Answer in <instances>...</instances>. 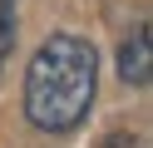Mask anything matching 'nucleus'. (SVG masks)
Returning <instances> with one entry per match:
<instances>
[{
	"label": "nucleus",
	"instance_id": "nucleus-2",
	"mask_svg": "<svg viewBox=\"0 0 153 148\" xmlns=\"http://www.w3.org/2000/svg\"><path fill=\"white\" fill-rule=\"evenodd\" d=\"M119 74L128 89H148L153 79V30L148 25H133L119 45Z\"/></svg>",
	"mask_w": 153,
	"mask_h": 148
},
{
	"label": "nucleus",
	"instance_id": "nucleus-4",
	"mask_svg": "<svg viewBox=\"0 0 153 148\" xmlns=\"http://www.w3.org/2000/svg\"><path fill=\"white\" fill-rule=\"evenodd\" d=\"M109 148H143V143H138V138H114Z\"/></svg>",
	"mask_w": 153,
	"mask_h": 148
},
{
	"label": "nucleus",
	"instance_id": "nucleus-1",
	"mask_svg": "<svg viewBox=\"0 0 153 148\" xmlns=\"http://www.w3.org/2000/svg\"><path fill=\"white\" fill-rule=\"evenodd\" d=\"M99 54L79 35H50L25 69V114L40 133H74L94 109Z\"/></svg>",
	"mask_w": 153,
	"mask_h": 148
},
{
	"label": "nucleus",
	"instance_id": "nucleus-3",
	"mask_svg": "<svg viewBox=\"0 0 153 148\" xmlns=\"http://www.w3.org/2000/svg\"><path fill=\"white\" fill-rule=\"evenodd\" d=\"M10 45H15V0H0V64L10 59Z\"/></svg>",
	"mask_w": 153,
	"mask_h": 148
}]
</instances>
